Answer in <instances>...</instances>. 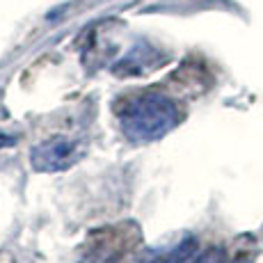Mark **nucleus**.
Masks as SVG:
<instances>
[{
    "label": "nucleus",
    "instance_id": "nucleus-5",
    "mask_svg": "<svg viewBox=\"0 0 263 263\" xmlns=\"http://www.w3.org/2000/svg\"><path fill=\"white\" fill-rule=\"evenodd\" d=\"M234 263H252V256H247V254H242V256H238Z\"/></svg>",
    "mask_w": 263,
    "mask_h": 263
},
{
    "label": "nucleus",
    "instance_id": "nucleus-2",
    "mask_svg": "<svg viewBox=\"0 0 263 263\" xmlns=\"http://www.w3.org/2000/svg\"><path fill=\"white\" fill-rule=\"evenodd\" d=\"M80 146L69 138H53L44 140L30 151V165L32 170L44 172V174H53V172L69 170L76 160L80 158Z\"/></svg>",
    "mask_w": 263,
    "mask_h": 263
},
{
    "label": "nucleus",
    "instance_id": "nucleus-1",
    "mask_svg": "<svg viewBox=\"0 0 263 263\" xmlns=\"http://www.w3.org/2000/svg\"><path fill=\"white\" fill-rule=\"evenodd\" d=\"M117 119L124 135L133 142H154L176 128L181 112L176 103L158 92L126 96L117 105Z\"/></svg>",
    "mask_w": 263,
    "mask_h": 263
},
{
    "label": "nucleus",
    "instance_id": "nucleus-4",
    "mask_svg": "<svg viewBox=\"0 0 263 263\" xmlns=\"http://www.w3.org/2000/svg\"><path fill=\"white\" fill-rule=\"evenodd\" d=\"M14 142H16V140H14L12 135L0 133V149H7V146H14Z\"/></svg>",
    "mask_w": 263,
    "mask_h": 263
},
{
    "label": "nucleus",
    "instance_id": "nucleus-3",
    "mask_svg": "<svg viewBox=\"0 0 263 263\" xmlns=\"http://www.w3.org/2000/svg\"><path fill=\"white\" fill-rule=\"evenodd\" d=\"M192 263H224V254L217 247H211V250H206L199 259H195Z\"/></svg>",
    "mask_w": 263,
    "mask_h": 263
}]
</instances>
